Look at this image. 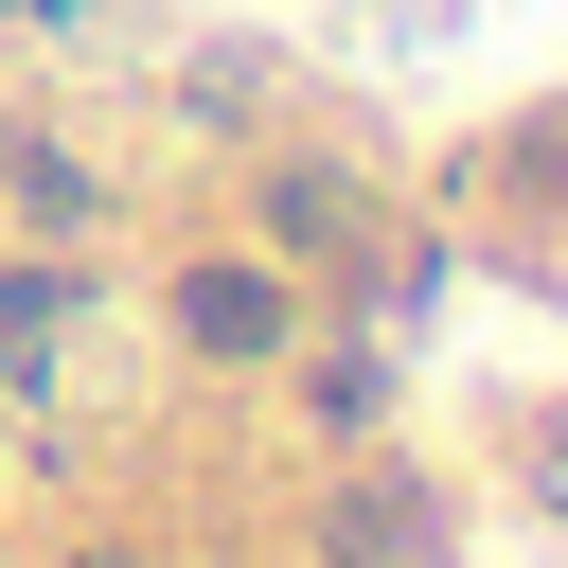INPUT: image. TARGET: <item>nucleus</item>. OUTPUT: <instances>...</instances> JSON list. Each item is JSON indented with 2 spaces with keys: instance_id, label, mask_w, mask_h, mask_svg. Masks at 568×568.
Instances as JSON below:
<instances>
[{
  "instance_id": "obj_2",
  "label": "nucleus",
  "mask_w": 568,
  "mask_h": 568,
  "mask_svg": "<svg viewBox=\"0 0 568 568\" xmlns=\"http://www.w3.org/2000/svg\"><path fill=\"white\" fill-rule=\"evenodd\" d=\"M89 568H124V550H89Z\"/></svg>"
},
{
  "instance_id": "obj_1",
  "label": "nucleus",
  "mask_w": 568,
  "mask_h": 568,
  "mask_svg": "<svg viewBox=\"0 0 568 568\" xmlns=\"http://www.w3.org/2000/svg\"><path fill=\"white\" fill-rule=\"evenodd\" d=\"M178 320H195V355H266V337H284V284H266V266H195Z\"/></svg>"
}]
</instances>
